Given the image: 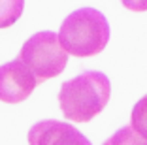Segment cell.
Returning a JSON list of instances; mask_svg holds the SVG:
<instances>
[{"label": "cell", "mask_w": 147, "mask_h": 145, "mask_svg": "<svg viewBox=\"0 0 147 145\" xmlns=\"http://www.w3.org/2000/svg\"><path fill=\"white\" fill-rule=\"evenodd\" d=\"M111 96V83L102 72L87 70L68 79L59 90V106L66 119L89 123L104 109Z\"/></svg>", "instance_id": "cell-1"}, {"label": "cell", "mask_w": 147, "mask_h": 145, "mask_svg": "<svg viewBox=\"0 0 147 145\" xmlns=\"http://www.w3.org/2000/svg\"><path fill=\"white\" fill-rule=\"evenodd\" d=\"M59 40L70 55L94 57L104 51L109 42L108 19L94 8L76 9L62 21Z\"/></svg>", "instance_id": "cell-2"}, {"label": "cell", "mask_w": 147, "mask_h": 145, "mask_svg": "<svg viewBox=\"0 0 147 145\" xmlns=\"http://www.w3.org/2000/svg\"><path fill=\"white\" fill-rule=\"evenodd\" d=\"M68 55L70 53L62 47L59 34L42 30L23 43L19 59L34 72L38 81H45L62 74L68 64Z\"/></svg>", "instance_id": "cell-3"}, {"label": "cell", "mask_w": 147, "mask_h": 145, "mask_svg": "<svg viewBox=\"0 0 147 145\" xmlns=\"http://www.w3.org/2000/svg\"><path fill=\"white\" fill-rule=\"evenodd\" d=\"M38 77L21 59L0 66V100L6 104H21L38 87Z\"/></svg>", "instance_id": "cell-4"}, {"label": "cell", "mask_w": 147, "mask_h": 145, "mask_svg": "<svg viewBox=\"0 0 147 145\" xmlns=\"http://www.w3.org/2000/svg\"><path fill=\"white\" fill-rule=\"evenodd\" d=\"M28 141L32 145H89V140L83 136L81 132H78L72 124L61 123V121H40L28 130Z\"/></svg>", "instance_id": "cell-5"}, {"label": "cell", "mask_w": 147, "mask_h": 145, "mask_svg": "<svg viewBox=\"0 0 147 145\" xmlns=\"http://www.w3.org/2000/svg\"><path fill=\"white\" fill-rule=\"evenodd\" d=\"M25 8V0H0V28L17 23Z\"/></svg>", "instance_id": "cell-6"}, {"label": "cell", "mask_w": 147, "mask_h": 145, "mask_svg": "<svg viewBox=\"0 0 147 145\" xmlns=\"http://www.w3.org/2000/svg\"><path fill=\"white\" fill-rule=\"evenodd\" d=\"M130 124L147 141V94L134 104L132 113H130Z\"/></svg>", "instance_id": "cell-7"}, {"label": "cell", "mask_w": 147, "mask_h": 145, "mask_svg": "<svg viewBox=\"0 0 147 145\" xmlns=\"http://www.w3.org/2000/svg\"><path fill=\"white\" fill-rule=\"evenodd\" d=\"M106 143H108V145L109 143H147V141L143 140L134 128H132V124H130V126L121 128V130H119L113 138H109Z\"/></svg>", "instance_id": "cell-8"}, {"label": "cell", "mask_w": 147, "mask_h": 145, "mask_svg": "<svg viewBox=\"0 0 147 145\" xmlns=\"http://www.w3.org/2000/svg\"><path fill=\"white\" fill-rule=\"evenodd\" d=\"M121 2L130 11H147V0H121Z\"/></svg>", "instance_id": "cell-9"}]
</instances>
